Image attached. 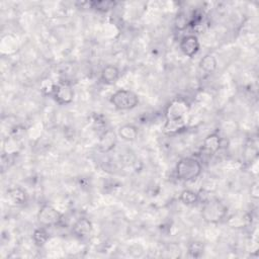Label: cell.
<instances>
[{
  "label": "cell",
  "mask_w": 259,
  "mask_h": 259,
  "mask_svg": "<svg viewBox=\"0 0 259 259\" xmlns=\"http://www.w3.org/2000/svg\"><path fill=\"white\" fill-rule=\"evenodd\" d=\"M190 110V104L186 100L176 98L172 100L165 110V131L174 133L184 128L186 124Z\"/></svg>",
  "instance_id": "6da1fadb"
},
{
  "label": "cell",
  "mask_w": 259,
  "mask_h": 259,
  "mask_svg": "<svg viewBox=\"0 0 259 259\" xmlns=\"http://www.w3.org/2000/svg\"><path fill=\"white\" fill-rule=\"evenodd\" d=\"M202 166L198 159L186 157L178 161L176 168V174L178 180L190 182L196 180L202 174Z\"/></svg>",
  "instance_id": "7a4b0ae2"
},
{
  "label": "cell",
  "mask_w": 259,
  "mask_h": 259,
  "mask_svg": "<svg viewBox=\"0 0 259 259\" xmlns=\"http://www.w3.org/2000/svg\"><path fill=\"white\" fill-rule=\"evenodd\" d=\"M228 214L227 206L216 198H208L204 202L202 217L208 224H218L222 222Z\"/></svg>",
  "instance_id": "3957f363"
},
{
  "label": "cell",
  "mask_w": 259,
  "mask_h": 259,
  "mask_svg": "<svg viewBox=\"0 0 259 259\" xmlns=\"http://www.w3.org/2000/svg\"><path fill=\"white\" fill-rule=\"evenodd\" d=\"M139 96L128 90H118L110 98V102L118 110H133L139 104Z\"/></svg>",
  "instance_id": "277c9868"
},
{
  "label": "cell",
  "mask_w": 259,
  "mask_h": 259,
  "mask_svg": "<svg viewBox=\"0 0 259 259\" xmlns=\"http://www.w3.org/2000/svg\"><path fill=\"white\" fill-rule=\"evenodd\" d=\"M62 218V214L51 204H42L38 212V222L45 228L60 225Z\"/></svg>",
  "instance_id": "5b68a950"
},
{
  "label": "cell",
  "mask_w": 259,
  "mask_h": 259,
  "mask_svg": "<svg viewBox=\"0 0 259 259\" xmlns=\"http://www.w3.org/2000/svg\"><path fill=\"white\" fill-rule=\"evenodd\" d=\"M52 96L60 106L70 104L74 100V90L71 83L68 81H61L57 83Z\"/></svg>",
  "instance_id": "8992f818"
},
{
  "label": "cell",
  "mask_w": 259,
  "mask_h": 259,
  "mask_svg": "<svg viewBox=\"0 0 259 259\" xmlns=\"http://www.w3.org/2000/svg\"><path fill=\"white\" fill-rule=\"evenodd\" d=\"M180 49L186 56L190 58L196 56L200 49L198 38L194 34H188L184 36L180 42Z\"/></svg>",
  "instance_id": "52a82bcc"
},
{
  "label": "cell",
  "mask_w": 259,
  "mask_h": 259,
  "mask_svg": "<svg viewBox=\"0 0 259 259\" xmlns=\"http://www.w3.org/2000/svg\"><path fill=\"white\" fill-rule=\"evenodd\" d=\"M94 231V225L92 221L88 218L78 219L72 226V233L80 239L88 238L92 235Z\"/></svg>",
  "instance_id": "ba28073f"
},
{
  "label": "cell",
  "mask_w": 259,
  "mask_h": 259,
  "mask_svg": "<svg viewBox=\"0 0 259 259\" xmlns=\"http://www.w3.org/2000/svg\"><path fill=\"white\" fill-rule=\"evenodd\" d=\"M222 146V138L218 133H212L208 135L202 142V151L212 155L217 153Z\"/></svg>",
  "instance_id": "9c48e42d"
},
{
  "label": "cell",
  "mask_w": 259,
  "mask_h": 259,
  "mask_svg": "<svg viewBox=\"0 0 259 259\" xmlns=\"http://www.w3.org/2000/svg\"><path fill=\"white\" fill-rule=\"evenodd\" d=\"M120 76V69L114 65H106L100 73V79L104 84L112 85L116 83Z\"/></svg>",
  "instance_id": "30bf717a"
},
{
  "label": "cell",
  "mask_w": 259,
  "mask_h": 259,
  "mask_svg": "<svg viewBox=\"0 0 259 259\" xmlns=\"http://www.w3.org/2000/svg\"><path fill=\"white\" fill-rule=\"evenodd\" d=\"M116 144V134L112 131H110V130H108V131H106L100 137L98 148L102 152L106 153L112 151L114 148Z\"/></svg>",
  "instance_id": "8fae6325"
},
{
  "label": "cell",
  "mask_w": 259,
  "mask_h": 259,
  "mask_svg": "<svg viewBox=\"0 0 259 259\" xmlns=\"http://www.w3.org/2000/svg\"><path fill=\"white\" fill-rule=\"evenodd\" d=\"M8 200L14 206H24L28 202V194L22 188H14L8 192Z\"/></svg>",
  "instance_id": "7c38bea8"
},
{
  "label": "cell",
  "mask_w": 259,
  "mask_h": 259,
  "mask_svg": "<svg viewBox=\"0 0 259 259\" xmlns=\"http://www.w3.org/2000/svg\"><path fill=\"white\" fill-rule=\"evenodd\" d=\"M138 128L134 124H126L118 128V136L128 142L135 141L138 138Z\"/></svg>",
  "instance_id": "4fadbf2b"
},
{
  "label": "cell",
  "mask_w": 259,
  "mask_h": 259,
  "mask_svg": "<svg viewBox=\"0 0 259 259\" xmlns=\"http://www.w3.org/2000/svg\"><path fill=\"white\" fill-rule=\"evenodd\" d=\"M198 65L202 71H204L206 74H212L216 69H217L218 62L212 54H206L200 59Z\"/></svg>",
  "instance_id": "5bb4252c"
},
{
  "label": "cell",
  "mask_w": 259,
  "mask_h": 259,
  "mask_svg": "<svg viewBox=\"0 0 259 259\" xmlns=\"http://www.w3.org/2000/svg\"><path fill=\"white\" fill-rule=\"evenodd\" d=\"M180 200L186 206H194L198 204V202L200 200V194L192 190H184L180 192Z\"/></svg>",
  "instance_id": "9a60e30c"
},
{
  "label": "cell",
  "mask_w": 259,
  "mask_h": 259,
  "mask_svg": "<svg viewBox=\"0 0 259 259\" xmlns=\"http://www.w3.org/2000/svg\"><path fill=\"white\" fill-rule=\"evenodd\" d=\"M32 240L36 246H44L49 240V233L45 229V227H40L34 230L32 234Z\"/></svg>",
  "instance_id": "2e32d148"
},
{
  "label": "cell",
  "mask_w": 259,
  "mask_h": 259,
  "mask_svg": "<svg viewBox=\"0 0 259 259\" xmlns=\"http://www.w3.org/2000/svg\"><path fill=\"white\" fill-rule=\"evenodd\" d=\"M90 6L94 10L100 12H108L114 8L116 6V2H110V0H100V2H90Z\"/></svg>",
  "instance_id": "e0dca14e"
},
{
  "label": "cell",
  "mask_w": 259,
  "mask_h": 259,
  "mask_svg": "<svg viewBox=\"0 0 259 259\" xmlns=\"http://www.w3.org/2000/svg\"><path fill=\"white\" fill-rule=\"evenodd\" d=\"M204 246L200 241H194L188 247V252L190 256L194 258H200L204 254Z\"/></svg>",
  "instance_id": "ac0fdd59"
},
{
  "label": "cell",
  "mask_w": 259,
  "mask_h": 259,
  "mask_svg": "<svg viewBox=\"0 0 259 259\" xmlns=\"http://www.w3.org/2000/svg\"><path fill=\"white\" fill-rule=\"evenodd\" d=\"M56 85H57V84H56L55 82H53L52 79L47 78V79H45L44 81L42 82L40 88H42V90L46 94L52 96L53 92H54V90H55V88H56Z\"/></svg>",
  "instance_id": "d6986e66"
}]
</instances>
